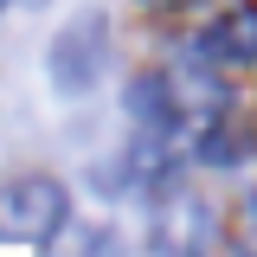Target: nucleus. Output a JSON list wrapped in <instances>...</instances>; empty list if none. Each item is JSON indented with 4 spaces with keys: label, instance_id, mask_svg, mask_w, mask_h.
Wrapping results in <instances>:
<instances>
[{
    "label": "nucleus",
    "instance_id": "obj_1",
    "mask_svg": "<svg viewBox=\"0 0 257 257\" xmlns=\"http://www.w3.org/2000/svg\"><path fill=\"white\" fill-rule=\"evenodd\" d=\"M71 219V193L52 174H20L0 187V231L7 238H26V244H52Z\"/></svg>",
    "mask_w": 257,
    "mask_h": 257
},
{
    "label": "nucleus",
    "instance_id": "obj_2",
    "mask_svg": "<svg viewBox=\"0 0 257 257\" xmlns=\"http://www.w3.org/2000/svg\"><path fill=\"white\" fill-rule=\"evenodd\" d=\"M103 52H109V20L103 13H77V20H64L58 39H52V52H45V71H52V90L58 96H84L103 77Z\"/></svg>",
    "mask_w": 257,
    "mask_h": 257
},
{
    "label": "nucleus",
    "instance_id": "obj_3",
    "mask_svg": "<svg viewBox=\"0 0 257 257\" xmlns=\"http://www.w3.org/2000/svg\"><path fill=\"white\" fill-rule=\"evenodd\" d=\"M193 58H206L212 71H251V64H257V13H251V7L219 13L212 26L199 32Z\"/></svg>",
    "mask_w": 257,
    "mask_h": 257
},
{
    "label": "nucleus",
    "instance_id": "obj_4",
    "mask_svg": "<svg viewBox=\"0 0 257 257\" xmlns=\"http://www.w3.org/2000/svg\"><path fill=\"white\" fill-rule=\"evenodd\" d=\"M122 103H128V122L148 128V135H174V128L187 122V116H180V96H174V77H161V71L128 77Z\"/></svg>",
    "mask_w": 257,
    "mask_h": 257
},
{
    "label": "nucleus",
    "instance_id": "obj_5",
    "mask_svg": "<svg viewBox=\"0 0 257 257\" xmlns=\"http://www.w3.org/2000/svg\"><path fill=\"white\" fill-rule=\"evenodd\" d=\"M212 238V212L199 206V199H187V193H167L161 199V219H155V251H199Z\"/></svg>",
    "mask_w": 257,
    "mask_h": 257
},
{
    "label": "nucleus",
    "instance_id": "obj_6",
    "mask_svg": "<svg viewBox=\"0 0 257 257\" xmlns=\"http://www.w3.org/2000/svg\"><path fill=\"white\" fill-rule=\"evenodd\" d=\"M193 161H206V167H238L244 161V135L219 116H206V122H193Z\"/></svg>",
    "mask_w": 257,
    "mask_h": 257
},
{
    "label": "nucleus",
    "instance_id": "obj_7",
    "mask_svg": "<svg viewBox=\"0 0 257 257\" xmlns=\"http://www.w3.org/2000/svg\"><path fill=\"white\" fill-rule=\"evenodd\" d=\"M135 7H148V13H174V7H193V0H135Z\"/></svg>",
    "mask_w": 257,
    "mask_h": 257
},
{
    "label": "nucleus",
    "instance_id": "obj_8",
    "mask_svg": "<svg viewBox=\"0 0 257 257\" xmlns=\"http://www.w3.org/2000/svg\"><path fill=\"white\" fill-rule=\"evenodd\" d=\"M26 7H39V0H26Z\"/></svg>",
    "mask_w": 257,
    "mask_h": 257
},
{
    "label": "nucleus",
    "instance_id": "obj_9",
    "mask_svg": "<svg viewBox=\"0 0 257 257\" xmlns=\"http://www.w3.org/2000/svg\"><path fill=\"white\" fill-rule=\"evenodd\" d=\"M0 7H7V0H0Z\"/></svg>",
    "mask_w": 257,
    "mask_h": 257
}]
</instances>
